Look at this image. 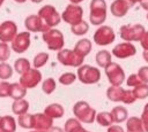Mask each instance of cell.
<instances>
[{
    "instance_id": "f35d334b",
    "label": "cell",
    "mask_w": 148,
    "mask_h": 132,
    "mask_svg": "<svg viewBox=\"0 0 148 132\" xmlns=\"http://www.w3.org/2000/svg\"><path fill=\"white\" fill-rule=\"evenodd\" d=\"M138 77H139V79L142 81V83H145V84H148V67L147 65H143V67H141L139 70H138Z\"/></svg>"
},
{
    "instance_id": "f5cc1de1",
    "label": "cell",
    "mask_w": 148,
    "mask_h": 132,
    "mask_svg": "<svg viewBox=\"0 0 148 132\" xmlns=\"http://www.w3.org/2000/svg\"><path fill=\"white\" fill-rule=\"evenodd\" d=\"M32 2H35V3H39V2H42L43 0H31Z\"/></svg>"
},
{
    "instance_id": "ab89813d",
    "label": "cell",
    "mask_w": 148,
    "mask_h": 132,
    "mask_svg": "<svg viewBox=\"0 0 148 132\" xmlns=\"http://www.w3.org/2000/svg\"><path fill=\"white\" fill-rule=\"evenodd\" d=\"M135 100H136V99H135V96H134V94H133V92H132L131 90H125V91H124V96H123L121 102H124V103H126V104H131V103H133Z\"/></svg>"
},
{
    "instance_id": "11a10c76",
    "label": "cell",
    "mask_w": 148,
    "mask_h": 132,
    "mask_svg": "<svg viewBox=\"0 0 148 132\" xmlns=\"http://www.w3.org/2000/svg\"><path fill=\"white\" fill-rule=\"evenodd\" d=\"M3 2H5V0H0V7L2 6V3H3Z\"/></svg>"
},
{
    "instance_id": "60d3db41",
    "label": "cell",
    "mask_w": 148,
    "mask_h": 132,
    "mask_svg": "<svg viewBox=\"0 0 148 132\" xmlns=\"http://www.w3.org/2000/svg\"><path fill=\"white\" fill-rule=\"evenodd\" d=\"M140 119L142 122L145 132H148V103L145 104V108H143V111H142V115H141Z\"/></svg>"
},
{
    "instance_id": "3957f363",
    "label": "cell",
    "mask_w": 148,
    "mask_h": 132,
    "mask_svg": "<svg viewBox=\"0 0 148 132\" xmlns=\"http://www.w3.org/2000/svg\"><path fill=\"white\" fill-rule=\"evenodd\" d=\"M42 37H43V40L50 51H58L59 52L62 49V47L65 45L64 34L60 30L49 29L47 31L43 32Z\"/></svg>"
},
{
    "instance_id": "f6af8a7d",
    "label": "cell",
    "mask_w": 148,
    "mask_h": 132,
    "mask_svg": "<svg viewBox=\"0 0 148 132\" xmlns=\"http://www.w3.org/2000/svg\"><path fill=\"white\" fill-rule=\"evenodd\" d=\"M46 132H64V130L59 126H52L51 129H49Z\"/></svg>"
},
{
    "instance_id": "44dd1931",
    "label": "cell",
    "mask_w": 148,
    "mask_h": 132,
    "mask_svg": "<svg viewBox=\"0 0 148 132\" xmlns=\"http://www.w3.org/2000/svg\"><path fill=\"white\" fill-rule=\"evenodd\" d=\"M110 114H111V117H112L113 123H123V122H125L127 119V116H128L127 109L125 107H121V106L114 107L111 110Z\"/></svg>"
},
{
    "instance_id": "8fae6325",
    "label": "cell",
    "mask_w": 148,
    "mask_h": 132,
    "mask_svg": "<svg viewBox=\"0 0 148 132\" xmlns=\"http://www.w3.org/2000/svg\"><path fill=\"white\" fill-rule=\"evenodd\" d=\"M42 81V72L38 69H29L27 72L22 73L20 77V84L24 88H34Z\"/></svg>"
},
{
    "instance_id": "c3c4849f",
    "label": "cell",
    "mask_w": 148,
    "mask_h": 132,
    "mask_svg": "<svg viewBox=\"0 0 148 132\" xmlns=\"http://www.w3.org/2000/svg\"><path fill=\"white\" fill-rule=\"evenodd\" d=\"M69 1H71V2L73 3V5H77V3H80V2H82L83 0H69Z\"/></svg>"
},
{
    "instance_id": "7c38bea8",
    "label": "cell",
    "mask_w": 148,
    "mask_h": 132,
    "mask_svg": "<svg viewBox=\"0 0 148 132\" xmlns=\"http://www.w3.org/2000/svg\"><path fill=\"white\" fill-rule=\"evenodd\" d=\"M30 46V32L24 31V32H18L15 38L12 40V49L17 53L22 54L24 53Z\"/></svg>"
},
{
    "instance_id": "30bf717a",
    "label": "cell",
    "mask_w": 148,
    "mask_h": 132,
    "mask_svg": "<svg viewBox=\"0 0 148 132\" xmlns=\"http://www.w3.org/2000/svg\"><path fill=\"white\" fill-rule=\"evenodd\" d=\"M114 38H116V34L113 29L108 25L99 26L94 33V41L98 46H108L112 41H114Z\"/></svg>"
},
{
    "instance_id": "d6986e66",
    "label": "cell",
    "mask_w": 148,
    "mask_h": 132,
    "mask_svg": "<svg viewBox=\"0 0 148 132\" xmlns=\"http://www.w3.org/2000/svg\"><path fill=\"white\" fill-rule=\"evenodd\" d=\"M64 112H65V109L59 103H51V104L46 106V108L44 109V114L47 115L49 117H51L52 119L61 118L64 116Z\"/></svg>"
},
{
    "instance_id": "cb8c5ba5",
    "label": "cell",
    "mask_w": 148,
    "mask_h": 132,
    "mask_svg": "<svg viewBox=\"0 0 148 132\" xmlns=\"http://www.w3.org/2000/svg\"><path fill=\"white\" fill-rule=\"evenodd\" d=\"M124 88L120 86H110L106 90V96L109 100L113 101V102H119L123 100L124 96Z\"/></svg>"
},
{
    "instance_id": "f546056e",
    "label": "cell",
    "mask_w": 148,
    "mask_h": 132,
    "mask_svg": "<svg viewBox=\"0 0 148 132\" xmlns=\"http://www.w3.org/2000/svg\"><path fill=\"white\" fill-rule=\"evenodd\" d=\"M88 30H89V24L86 21H83V20L80 23L71 26V31L75 36H83V34H86L88 32Z\"/></svg>"
},
{
    "instance_id": "4316f807",
    "label": "cell",
    "mask_w": 148,
    "mask_h": 132,
    "mask_svg": "<svg viewBox=\"0 0 148 132\" xmlns=\"http://www.w3.org/2000/svg\"><path fill=\"white\" fill-rule=\"evenodd\" d=\"M30 68H31L30 62H29V60L25 59V57H20V59H17V60L14 62V69H15V71H16L18 75H22V73L27 72Z\"/></svg>"
},
{
    "instance_id": "f907efd6",
    "label": "cell",
    "mask_w": 148,
    "mask_h": 132,
    "mask_svg": "<svg viewBox=\"0 0 148 132\" xmlns=\"http://www.w3.org/2000/svg\"><path fill=\"white\" fill-rule=\"evenodd\" d=\"M76 132H89V131H87V130H86V129H83V127H80Z\"/></svg>"
},
{
    "instance_id": "8d00e7d4",
    "label": "cell",
    "mask_w": 148,
    "mask_h": 132,
    "mask_svg": "<svg viewBox=\"0 0 148 132\" xmlns=\"http://www.w3.org/2000/svg\"><path fill=\"white\" fill-rule=\"evenodd\" d=\"M10 56V47L6 42H0V62H6Z\"/></svg>"
},
{
    "instance_id": "681fc988",
    "label": "cell",
    "mask_w": 148,
    "mask_h": 132,
    "mask_svg": "<svg viewBox=\"0 0 148 132\" xmlns=\"http://www.w3.org/2000/svg\"><path fill=\"white\" fill-rule=\"evenodd\" d=\"M132 5H134V3H136V2H141V1H143V0H128Z\"/></svg>"
},
{
    "instance_id": "1f68e13d",
    "label": "cell",
    "mask_w": 148,
    "mask_h": 132,
    "mask_svg": "<svg viewBox=\"0 0 148 132\" xmlns=\"http://www.w3.org/2000/svg\"><path fill=\"white\" fill-rule=\"evenodd\" d=\"M17 123L23 129H32V114L25 112L23 115H18Z\"/></svg>"
},
{
    "instance_id": "e0dca14e",
    "label": "cell",
    "mask_w": 148,
    "mask_h": 132,
    "mask_svg": "<svg viewBox=\"0 0 148 132\" xmlns=\"http://www.w3.org/2000/svg\"><path fill=\"white\" fill-rule=\"evenodd\" d=\"M133 7V5L128 1V0H114L112 3H111V7H110V10H111V14L116 17H123L127 14L128 9Z\"/></svg>"
},
{
    "instance_id": "ba28073f",
    "label": "cell",
    "mask_w": 148,
    "mask_h": 132,
    "mask_svg": "<svg viewBox=\"0 0 148 132\" xmlns=\"http://www.w3.org/2000/svg\"><path fill=\"white\" fill-rule=\"evenodd\" d=\"M58 61L66 67H80L83 64L84 57L76 54L73 49H61L57 54Z\"/></svg>"
},
{
    "instance_id": "6da1fadb",
    "label": "cell",
    "mask_w": 148,
    "mask_h": 132,
    "mask_svg": "<svg viewBox=\"0 0 148 132\" xmlns=\"http://www.w3.org/2000/svg\"><path fill=\"white\" fill-rule=\"evenodd\" d=\"M89 21L92 25H101L106 20V2L105 0H91L89 5Z\"/></svg>"
},
{
    "instance_id": "ffe728a7",
    "label": "cell",
    "mask_w": 148,
    "mask_h": 132,
    "mask_svg": "<svg viewBox=\"0 0 148 132\" xmlns=\"http://www.w3.org/2000/svg\"><path fill=\"white\" fill-rule=\"evenodd\" d=\"M27 94V88H24L20 83H12L9 88V98L14 100L24 99Z\"/></svg>"
},
{
    "instance_id": "d590c367",
    "label": "cell",
    "mask_w": 148,
    "mask_h": 132,
    "mask_svg": "<svg viewBox=\"0 0 148 132\" xmlns=\"http://www.w3.org/2000/svg\"><path fill=\"white\" fill-rule=\"evenodd\" d=\"M76 75L73 72H65L59 77V83L62 85H71L76 80Z\"/></svg>"
},
{
    "instance_id": "4dcf8cb0",
    "label": "cell",
    "mask_w": 148,
    "mask_h": 132,
    "mask_svg": "<svg viewBox=\"0 0 148 132\" xmlns=\"http://www.w3.org/2000/svg\"><path fill=\"white\" fill-rule=\"evenodd\" d=\"M132 92H133L135 99H140V100L146 99L148 96V84L141 83L138 86H135Z\"/></svg>"
},
{
    "instance_id": "603a6c76",
    "label": "cell",
    "mask_w": 148,
    "mask_h": 132,
    "mask_svg": "<svg viewBox=\"0 0 148 132\" xmlns=\"http://www.w3.org/2000/svg\"><path fill=\"white\" fill-rule=\"evenodd\" d=\"M126 129L127 132H145L142 122L136 116H132L126 119Z\"/></svg>"
},
{
    "instance_id": "74e56055",
    "label": "cell",
    "mask_w": 148,
    "mask_h": 132,
    "mask_svg": "<svg viewBox=\"0 0 148 132\" xmlns=\"http://www.w3.org/2000/svg\"><path fill=\"white\" fill-rule=\"evenodd\" d=\"M9 88H10V83H8L6 80L0 81V98H8Z\"/></svg>"
},
{
    "instance_id": "5bb4252c",
    "label": "cell",
    "mask_w": 148,
    "mask_h": 132,
    "mask_svg": "<svg viewBox=\"0 0 148 132\" xmlns=\"http://www.w3.org/2000/svg\"><path fill=\"white\" fill-rule=\"evenodd\" d=\"M24 26L28 32H45L50 29L38 15H29L24 20Z\"/></svg>"
},
{
    "instance_id": "83f0119b",
    "label": "cell",
    "mask_w": 148,
    "mask_h": 132,
    "mask_svg": "<svg viewBox=\"0 0 148 132\" xmlns=\"http://www.w3.org/2000/svg\"><path fill=\"white\" fill-rule=\"evenodd\" d=\"M95 119H96V122H97L99 125H102V126H111V124H113L111 114L108 112V111H101V112L96 114Z\"/></svg>"
},
{
    "instance_id": "7dc6e473",
    "label": "cell",
    "mask_w": 148,
    "mask_h": 132,
    "mask_svg": "<svg viewBox=\"0 0 148 132\" xmlns=\"http://www.w3.org/2000/svg\"><path fill=\"white\" fill-rule=\"evenodd\" d=\"M142 56H143V60H145L146 62H148V51H143Z\"/></svg>"
},
{
    "instance_id": "bcb514c9",
    "label": "cell",
    "mask_w": 148,
    "mask_h": 132,
    "mask_svg": "<svg viewBox=\"0 0 148 132\" xmlns=\"http://www.w3.org/2000/svg\"><path fill=\"white\" fill-rule=\"evenodd\" d=\"M140 6H141L143 9H146V10L148 11V0H143V1H141V2H140Z\"/></svg>"
},
{
    "instance_id": "f1b7e54d",
    "label": "cell",
    "mask_w": 148,
    "mask_h": 132,
    "mask_svg": "<svg viewBox=\"0 0 148 132\" xmlns=\"http://www.w3.org/2000/svg\"><path fill=\"white\" fill-rule=\"evenodd\" d=\"M49 61V54L45 52H40L38 54L35 55L34 60H32V64L35 69H39L42 67H44Z\"/></svg>"
},
{
    "instance_id": "277c9868",
    "label": "cell",
    "mask_w": 148,
    "mask_h": 132,
    "mask_svg": "<svg viewBox=\"0 0 148 132\" xmlns=\"http://www.w3.org/2000/svg\"><path fill=\"white\" fill-rule=\"evenodd\" d=\"M76 78L82 84H96L101 79V71L96 67H91L89 64H82L77 69Z\"/></svg>"
},
{
    "instance_id": "836d02e7",
    "label": "cell",
    "mask_w": 148,
    "mask_h": 132,
    "mask_svg": "<svg viewBox=\"0 0 148 132\" xmlns=\"http://www.w3.org/2000/svg\"><path fill=\"white\" fill-rule=\"evenodd\" d=\"M80 127H82L81 122H79L76 118H68L65 123L64 132H76Z\"/></svg>"
},
{
    "instance_id": "7a4b0ae2",
    "label": "cell",
    "mask_w": 148,
    "mask_h": 132,
    "mask_svg": "<svg viewBox=\"0 0 148 132\" xmlns=\"http://www.w3.org/2000/svg\"><path fill=\"white\" fill-rule=\"evenodd\" d=\"M73 114L75 115V118L79 122H83L87 124H90L95 121L96 117V110L89 106L86 101H77L73 107Z\"/></svg>"
},
{
    "instance_id": "ee69618b",
    "label": "cell",
    "mask_w": 148,
    "mask_h": 132,
    "mask_svg": "<svg viewBox=\"0 0 148 132\" xmlns=\"http://www.w3.org/2000/svg\"><path fill=\"white\" fill-rule=\"evenodd\" d=\"M108 132H125V131H124V129H123L121 126H119V125H111V126H109Z\"/></svg>"
},
{
    "instance_id": "816d5d0a",
    "label": "cell",
    "mask_w": 148,
    "mask_h": 132,
    "mask_svg": "<svg viewBox=\"0 0 148 132\" xmlns=\"http://www.w3.org/2000/svg\"><path fill=\"white\" fill-rule=\"evenodd\" d=\"M14 1H16V2H18V3H23V2H25L27 0H14Z\"/></svg>"
},
{
    "instance_id": "7402d4cb",
    "label": "cell",
    "mask_w": 148,
    "mask_h": 132,
    "mask_svg": "<svg viewBox=\"0 0 148 132\" xmlns=\"http://www.w3.org/2000/svg\"><path fill=\"white\" fill-rule=\"evenodd\" d=\"M0 131L3 132H15L16 131V121L13 116H3L0 122Z\"/></svg>"
},
{
    "instance_id": "4fadbf2b",
    "label": "cell",
    "mask_w": 148,
    "mask_h": 132,
    "mask_svg": "<svg viewBox=\"0 0 148 132\" xmlns=\"http://www.w3.org/2000/svg\"><path fill=\"white\" fill-rule=\"evenodd\" d=\"M17 34V25L13 21H3L0 24V41L12 42V40Z\"/></svg>"
},
{
    "instance_id": "db71d44e",
    "label": "cell",
    "mask_w": 148,
    "mask_h": 132,
    "mask_svg": "<svg viewBox=\"0 0 148 132\" xmlns=\"http://www.w3.org/2000/svg\"><path fill=\"white\" fill-rule=\"evenodd\" d=\"M30 132H46V131H37V130H34V131H30Z\"/></svg>"
},
{
    "instance_id": "5b68a950",
    "label": "cell",
    "mask_w": 148,
    "mask_h": 132,
    "mask_svg": "<svg viewBox=\"0 0 148 132\" xmlns=\"http://www.w3.org/2000/svg\"><path fill=\"white\" fill-rule=\"evenodd\" d=\"M146 32L143 25L141 24H125L120 26L119 33L120 38L126 42L130 41H140L141 37Z\"/></svg>"
},
{
    "instance_id": "b9f144b4",
    "label": "cell",
    "mask_w": 148,
    "mask_h": 132,
    "mask_svg": "<svg viewBox=\"0 0 148 132\" xmlns=\"http://www.w3.org/2000/svg\"><path fill=\"white\" fill-rule=\"evenodd\" d=\"M141 83H142V81L139 79V77H138L136 73L131 75V76L127 78V80H126V84H127V86H130V87H135V86H138V85L141 84Z\"/></svg>"
},
{
    "instance_id": "8992f818",
    "label": "cell",
    "mask_w": 148,
    "mask_h": 132,
    "mask_svg": "<svg viewBox=\"0 0 148 132\" xmlns=\"http://www.w3.org/2000/svg\"><path fill=\"white\" fill-rule=\"evenodd\" d=\"M39 17H40V20L50 28V29H52L53 26H56V25H58L59 23H60V21H61V16H60V14L57 11V9L53 7V6H51V5H45V6H43L39 10H38V14H37Z\"/></svg>"
},
{
    "instance_id": "e575fe53",
    "label": "cell",
    "mask_w": 148,
    "mask_h": 132,
    "mask_svg": "<svg viewBox=\"0 0 148 132\" xmlns=\"http://www.w3.org/2000/svg\"><path fill=\"white\" fill-rule=\"evenodd\" d=\"M56 87H57V85H56V80L53 78H46L42 83V90L45 94H51L56 90Z\"/></svg>"
},
{
    "instance_id": "d4e9b609",
    "label": "cell",
    "mask_w": 148,
    "mask_h": 132,
    "mask_svg": "<svg viewBox=\"0 0 148 132\" xmlns=\"http://www.w3.org/2000/svg\"><path fill=\"white\" fill-rule=\"evenodd\" d=\"M28 110H29V102L24 99L14 100V102L12 103V111L15 115H23L28 112Z\"/></svg>"
},
{
    "instance_id": "52a82bcc",
    "label": "cell",
    "mask_w": 148,
    "mask_h": 132,
    "mask_svg": "<svg viewBox=\"0 0 148 132\" xmlns=\"http://www.w3.org/2000/svg\"><path fill=\"white\" fill-rule=\"evenodd\" d=\"M105 75L108 77L111 86H120L125 80V71L124 69L116 62H111L105 68Z\"/></svg>"
},
{
    "instance_id": "9c48e42d",
    "label": "cell",
    "mask_w": 148,
    "mask_h": 132,
    "mask_svg": "<svg viewBox=\"0 0 148 132\" xmlns=\"http://www.w3.org/2000/svg\"><path fill=\"white\" fill-rule=\"evenodd\" d=\"M60 16L66 23H68L72 26V25H75V24H77L82 21L83 9H82L81 6L72 3V5H68L65 8V10L62 11V14Z\"/></svg>"
},
{
    "instance_id": "680465c9",
    "label": "cell",
    "mask_w": 148,
    "mask_h": 132,
    "mask_svg": "<svg viewBox=\"0 0 148 132\" xmlns=\"http://www.w3.org/2000/svg\"><path fill=\"white\" fill-rule=\"evenodd\" d=\"M0 132H3V131H0Z\"/></svg>"
},
{
    "instance_id": "6f0895ef",
    "label": "cell",
    "mask_w": 148,
    "mask_h": 132,
    "mask_svg": "<svg viewBox=\"0 0 148 132\" xmlns=\"http://www.w3.org/2000/svg\"><path fill=\"white\" fill-rule=\"evenodd\" d=\"M0 122H1V116H0Z\"/></svg>"
},
{
    "instance_id": "ac0fdd59",
    "label": "cell",
    "mask_w": 148,
    "mask_h": 132,
    "mask_svg": "<svg viewBox=\"0 0 148 132\" xmlns=\"http://www.w3.org/2000/svg\"><path fill=\"white\" fill-rule=\"evenodd\" d=\"M76 54H79L80 56L84 57L87 56L90 51H91V41L87 38H83V39H80L76 44H75V47L73 49Z\"/></svg>"
},
{
    "instance_id": "d6a6232c",
    "label": "cell",
    "mask_w": 148,
    "mask_h": 132,
    "mask_svg": "<svg viewBox=\"0 0 148 132\" xmlns=\"http://www.w3.org/2000/svg\"><path fill=\"white\" fill-rule=\"evenodd\" d=\"M12 75H13V69L10 64H8L7 62H0V79L7 80L12 77Z\"/></svg>"
},
{
    "instance_id": "9a60e30c",
    "label": "cell",
    "mask_w": 148,
    "mask_h": 132,
    "mask_svg": "<svg viewBox=\"0 0 148 132\" xmlns=\"http://www.w3.org/2000/svg\"><path fill=\"white\" fill-rule=\"evenodd\" d=\"M112 55H114L117 59H127L131 57L133 55H135L136 53V48L132 42H120L118 45H116L112 48Z\"/></svg>"
},
{
    "instance_id": "7bdbcfd3",
    "label": "cell",
    "mask_w": 148,
    "mask_h": 132,
    "mask_svg": "<svg viewBox=\"0 0 148 132\" xmlns=\"http://www.w3.org/2000/svg\"><path fill=\"white\" fill-rule=\"evenodd\" d=\"M140 44H141V46H142V48H143L145 51H148V31H146V32L143 33V36L141 37Z\"/></svg>"
},
{
    "instance_id": "484cf974",
    "label": "cell",
    "mask_w": 148,
    "mask_h": 132,
    "mask_svg": "<svg viewBox=\"0 0 148 132\" xmlns=\"http://www.w3.org/2000/svg\"><path fill=\"white\" fill-rule=\"evenodd\" d=\"M95 60H96V63L98 67L101 68H105L108 64H110L112 61H111V53L103 49V51H99L97 52L96 56H95Z\"/></svg>"
},
{
    "instance_id": "2e32d148",
    "label": "cell",
    "mask_w": 148,
    "mask_h": 132,
    "mask_svg": "<svg viewBox=\"0 0 148 132\" xmlns=\"http://www.w3.org/2000/svg\"><path fill=\"white\" fill-rule=\"evenodd\" d=\"M53 126V119L45 115L44 112H38L32 115V129L37 131H47Z\"/></svg>"
},
{
    "instance_id": "9f6ffc18",
    "label": "cell",
    "mask_w": 148,
    "mask_h": 132,
    "mask_svg": "<svg viewBox=\"0 0 148 132\" xmlns=\"http://www.w3.org/2000/svg\"><path fill=\"white\" fill-rule=\"evenodd\" d=\"M146 17H147V20H148V11H147V15H146Z\"/></svg>"
}]
</instances>
